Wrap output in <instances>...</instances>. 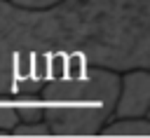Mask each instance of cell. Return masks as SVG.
I'll return each mask as SVG.
<instances>
[{"label": "cell", "instance_id": "cell-1", "mask_svg": "<svg viewBox=\"0 0 150 138\" xmlns=\"http://www.w3.org/2000/svg\"><path fill=\"white\" fill-rule=\"evenodd\" d=\"M120 87V70L89 65L77 75L52 80L40 87L42 119L52 133L87 136L110 119Z\"/></svg>", "mask_w": 150, "mask_h": 138}, {"label": "cell", "instance_id": "cell-2", "mask_svg": "<svg viewBox=\"0 0 150 138\" xmlns=\"http://www.w3.org/2000/svg\"><path fill=\"white\" fill-rule=\"evenodd\" d=\"M148 110H150V73H148V68L122 70L110 117H145Z\"/></svg>", "mask_w": 150, "mask_h": 138}, {"label": "cell", "instance_id": "cell-3", "mask_svg": "<svg viewBox=\"0 0 150 138\" xmlns=\"http://www.w3.org/2000/svg\"><path fill=\"white\" fill-rule=\"evenodd\" d=\"M98 133L103 136H148L150 122L145 117H110Z\"/></svg>", "mask_w": 150, "mask_h": 138}, {"label": "cell", "instance_id": "cell-4", "mask_svg": "<svg viewBox=\"0 0 150 138\" xmlns=\"http://www.w3.org/2000/svg\"><path fill=\"white\" fill-rule=\"evenodd\" d=\"M19 98L0 96V133H9L12 126L19 122V112H16V101Z\"/></svg>", "mask_w": 150, "mask_h": 138}, {"label": "cell", "instance_id": "cell-5", "mask_svg": "<svg viewBox=\"0 0 150 138\" xmlns=\"http://www.w3.org/2000/svg\"><path fill=\"white\" fill-rule=\"evenodd\" d=\"M9 133H14V136H49L52 131L45 119H38V122H16Z\"/></svg>", "mask_w": 150, "mask_h": 138}, {"label": "cell", "instance_id": "cell-6", "mask_svg": "<svg viewBox=\"0 0 150 138\" xmlns=\"http://www.w3.org/2000/svg\"><path fill=\"white\" fill-rule=\"evenodd\" d=\"M9 2L21 9H49V7H56L66 0H9Z\"/></svg>", "mask_w": 150, "mask_h": 138}]
</instances>
